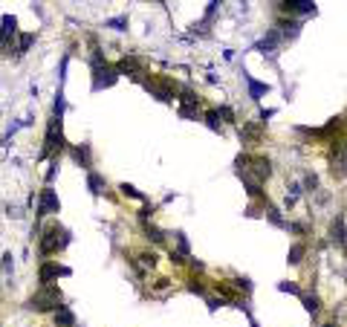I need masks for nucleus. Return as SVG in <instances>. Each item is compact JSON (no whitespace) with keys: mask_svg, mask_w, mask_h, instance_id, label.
Here are the masks:
<instances>
[{"mask_svg":"<svg viewBox=\"0 0 347 327\" xmlns=\"http://www.w3.org/2000/svg\"><path fill=\"white\" fill-rule=\"evenodd\" d=\"M116 70L122 72V75H131V78H139V81H142V75H139V72H142V64L136 61V58H122V61L116 64Z\"/></svg>","mask_w":347,"mask_h":327,"instance_id":"2eb2a0df","label":"nucleus"},{"mask_svg":"<svg viewBox=\"0 0 347 327\" xmlns=\"http://www.w3.org/2000/svg\"><path fill=\"white\" fill-rule=\"evenodd\" d=\"M269 116H275V110H272V107H266V110H261V122H266Z\"/></svg>","mask_w":347,"mask_h":327,"instance_id":"ea45409f","label":"nucleus"},{"mask_svg":"<svg viewBox=\"0 0 347 327\" xmlns=\"http://www.w3.org/2000/svg\"><path fill=\"white\" fill-rule=\"evenodd\" d=\"M55 327H75V316H72V310L67 304L61 310H55Z\"/></svg>","mask_w":347,"mask_h":327,"instance_id":"f3484780","label":"nucleus"},{"mask_svg":"<svg viewBox=\"0 0 347 327\" xmlns=\"http://www.w3.org/2000/svg\"><path fill=\"white\" fill-rule=\"evenodd\" d=\"M301 191H304V185H301V183H292V185H289V194H286V206H295V200L301 197Z\"/></svg>","mask_w":347,"mask_h":327,"instance_id":"c756f323","label":"nucleus"},{"mask_svg":"<svg viewBox=\"0 0 347 327\" xmlns=\"http://www.w3.org/2000/svg\"><path fill=\"white\" fill-rule=\"evenodd\" d=\"M26 307L35 310V313H55V310L64 307V296H61V290H58L55 284H44L41 290L26 301Z\"/></svg>","mask_w":347,"mask_h":327,"instance_id":"f257e3e1","label":"nucleus"},{"mask_svg":"<svg viewBox=\"0 0 347 327\" xmlns=\"http://www.w3.org/2000/svg\"><path fill=\"white\" fill-rule=\"evenodd\" d=\"M15 35H18V18L15 15H3L0 18V47H12Z\"/></svg>","mask_w":347,"mask_h":327,"instance_id":"1a4fd4ad","label":"nucleus"},{"mask_svg":"<svg viewBox=\"0 0 347 327\" xmlns=\"http://www.w3.org/2000/svg\"><path fill=\"white\" fill-rule=\"evenodd\" d=\"M72 240V235L64 229V226L58 223H52L44 229V235H41V255H52V252H61V249H67Z\"/></svg>","mask_w":347,"mask_h":327,"instance_id":"f03ea898","label":"nucleus"},{"mask_svg":"<svg viewBox=\"0 0 347 327\" xmlns=\"http://www.w3.org/2000/svg\"><path fill=\"white\" fill-rule=\"evenodd\" d=\"M180 119H200L203 113H200V104H180Z\"/></svg>","mask_w":347,"mask_h":327,"instance_id":"b1692460","label":"nucleus"},{"mask_svg":"<svg viewBox=\"0 0 347 327\" xmlns=\"http://www.w3.org/2000/svg\"><path fill=\"white\" fill-rule=\"evenodd\" d=\"M153 212H156V206H153V203H145L142 209H139V220H142V223H148V217H153Z\"/></svg>","mask_w":347,"mask_h":327,"instance_id":"2f4dec72","label":"nucleus"},{"mask_svg":"<svg viewBox=\"0 0 347 327\" xmlns=\"http://www.w3.org/2000/svg\"><path fill=\"white\" fill-rule=\"evenodd\" d=\"M188 290H191V293H197V296H205V287L200 284V281H194V278L188 281Z\"/></svg>","mask_w":347,"mask_h":327,"instance_id":"c9c22d12","label":"nucleus"},{"mask_svg":"<svg viewBox=\"0 0 347 327\" xmlns=\"http://www.w3.org/2000/svg\"><path fill=\"white\" fill-rule=\"evenodd\" d=\"M119 191H122L124 197H131V200H139V203H145V194L136 188V185H131V183H122V185H119Z\"/></svg>","mask_w":347,"mask_h":327,"instance_id":"393cba45","label":"nucleus"},{"mask_svg":"<svg viewBox=\"0 0 347 327\" xmlns=\"http://www.w3.org/2000/svg\"><path fill=\"white\" fill-rule=\"evenodd\" d=\"M70 156H72L78 165H81L84 171H90V165H93V148H90L87 142H84V145H72V148H70Z\"/></svg>","mask_w":347,"mask_h":327,"instance_id":"f8f14e48","label":"nucleus"},{"mask_svg":"<svg viewBox=\"0 0 347 327\" xmlns=\"http://www.w3.org/2000/svg\"><path fill=\"white\" fill-rule=\"evenodd\" d=\"M217 113H220L223 125H232V122H235V110H232V107H217Z\"/></svg>","mask_w":347,"mask_h":327,"instance_id":"473e14b6","label":"nucleus"},{"mask_svg":"<svg viewBox=\"0 0 347 327\" xmlns=\"http://www.w3.org/2000/svg\"><path fill=\"white\" fill-rule=\"evenodd\" d=\"M139 258H142V264H145V266H153V264H156V255H153V252H151V255L145 252V255H139Z\"/></svg>","mask_w":347,"mask_h":327,"instance_id":"58836bf2","label":"nucleus"},{"mask_svg":"<svg viewBox=\"0 0 347 327\" xmlns=\"http://www.w3.org/2000/svg\"><path fill=\"white\" fill-rule=\"evenodd\" d=\"M61 148H64V133H61V128H55V122H52L47 136H44V148H41V153H38V159H50V156H55ZM55 159H58V156H55Z\"/></svg>","mask_w":347,"mask_h":327,"instance_id":"7ed1b4c3","label":"nucleus"},{"mask_svg":"<svg viewBox=\"0 0 347 327\" xmlns=\"http://www.w3.org/2000/svg\"><path fill=\"white\" fill-rule=\"evenodd\" d=\"M119 75L122 72L116 70V67H110V64H99V67H93V90H107V87H113V84L119 81Z\"/></svg>","mask_w":347,"mask_h":327,"instance_id":"20e7f679","label":"nucleus"},{"mask_svg":"<svg viewBox=\"0 0 347 327\" xmlns=\"http://www.w3.org/2000/svg\"><path fill=\"white\" fill-rule=\"evenodd\" d=\"M3 269H6V272H12V255H3Z\"/></svg>","mask_w":347,"mask_h":327,"instance_id":"a19ab883","label":"nucleus"},{"mask_svg":"<svg viewBox=\"0 0 347 327\" xmlns=\"http://www.w3.org/2000/svg\"><path fill=\"white\" fill-rule=\"evenodd\" d=\"M104 26H110V29H116V32H124V29H127V15L110 18V21H104Z\"/></svg>","mask_w":347,"mask_h":327,"instance_id":"cd10ccee","label":"nucleus"},{"mask_svg":"<svg viewBox=\"0 0 347 327\" xmlns=\"http://www.w3.org/2000/svg\"><path fill=\"white\" fill-rule=\"evenodd\" d=\"M205 304H208V310H211V313H214L217 307H223L226 301H223V298H208V301H205Z\"/></svg>","mask_w":347,"mask_h":327,"instance_id":"4c0bfd02","label":"nucleus"},{"mask_svg":"<svg viewBox=\"0 0 347 327\" xmlns=\"http://www.w3.org/2000/svg\"><path fill=\"white\" fill-rule=\"evenodd\" d=\"M55 174H58V159H52L50 171H47V185H52V180H55Z\"/></svg>","mask_w":347,"mask_h":327,"instance_id":"e433bc0d","label":"nucleus"},{"mask_svg":"<svg viewBox=\"0 0 347 327\" xmlns=\"http://www.w3.org/2000/svg\"><path fill=\"white\" fill-rule=\"evenodd\" d=\"M281 44H284L281 32H278V29H269V32H266V38H261V41L255 44V50L261 52V55H266L269 61H275L278 52H281Z\"/></svg>","mask_w":347,"mask_h":327,"instance_id":"423d86ee","label":"nucleus"},{"mask_svg":"<svg viewBox=\"0 0 347 327\" xmlns=\"http://www.w3.org/2000/svg\"><path fill=\"white\" fill-rule=\"evenodd\" d=\"M87 188H90L93 194H102L104 188H107V183H104L102 174H96V171H87Z\"/></svg>","mask_w":347,"mask_h":327,"instance_id":"aec40b11","label":"nucleus"},{"mask_svg":"<svg viewBox=\"0 0 347 327\" xmlns=\"http://www.w3.org/2000/svg\"><path fill=\"white\" fill-rule=\"evenodd\" d=\"M145 226V235H148V240H153V243H162L165 240V232L162 229H156L153 223H142Z\"/></svg>","mask_w":347,"mask_h":327,"instance_id":"a878e982","label":"nucleus"},{"mask_svg":"<svg viewBox=\"0 0 347 327\" xmlns=\"http://www.w3.org/2000/svg\"><path fill=\"white\" fill-rule=\"evenodd\" d=\"M240 139H243L246 145H255L257 139H261V125H255V122H243V128H240Z\"/></svg>","mask_w":347,"mask_h":327,"instance_id":"dca6fc26","label":"nucleus"},{"mask_svg":"<svg viewBox=\"0 0 347 327\" xmlns=\"http://www.w3.org/2000/svg\"><path fill=\"white\" fill-rule=\"evenodd\" d=\"M55 122H61V116H64V110H67V99H64V87L58 84V93H55Z\"/></svg>","mask_w":347,"mask_h":327,"instance_id":"5701e85b","label":"nucleus"},{"mask_svg":"<svg viewBox=\"0 0 347 327\" xmlns=\"http://www.w3.org/2000/svg\"><path fill=\"white\" fill-rule=\"evenodd\" d=\"M275 26H278V32H281L284 41H295L298 35H301V21H298V18H284V21H278Z\"/></svg>","mask_w":347,"mask_h":327,"instance_id":"9b49d317","label":"nucleus"},{"mask_svg":"<svg viewBox=\"0 0 347 327\" xmlns=\"http://www.w3.org/2000/svg\"><path fill=\"white\" fill-rule=\"evenodd\" d=\"M232 284H235L237 290H243L246 296H249V293H252V281H249V278H240V275H237L235 281H232Z\"/></svg>","mask_w":347,"mask_h":327,"instance_id":"72a5a7b5","label":"nucleus"},{"mask_svg":"<svg viewBox=\"0 0 347 327\" xmlns=\"http://www.w3.org/2000/svg\"><path fill=\"white\" fill-rule=\"evenodd\" d=\"M330 237H333L336 246L344 249V255H347V229H344V220H341V217H336V220L330 223Z\"/></svg>","mask_w":347,"mask_h":327,"instance_id":"4468645a","label":"nucleus"},{"mask_svg":"<svg viewBox=\"0 0 347 327\" xmlns=\"http://www.w3.org/2000/svg\"><path fill=\"white\" fill-rule=\"evenodd\" d=\"M304 188L307 191H318V177L316 174H304Z\"/></svg>","mask_w":347,"mask_h":327,"instance_id":"f704fd0d","label":"nucleus"},{"mask_svg":"<svg viewBox=\"0 0 347 327\" xmlns=\"http://www.w3.org/2000/svg\"><path fill=\"white\" fill-rule=\"evenodd\" d=\"M58 275L70 278L72 269H70V266H61V264H52V261H44L41 269H38V281H41V287L44 284H52V278H58Z\"/></svg>","mask_w":347,"mask_h":327,"instance_id":"6e6552de","label":"nucleus"},{"mask_svg":"<svg viewBox=\"0 0 347 327\" xmlns=\"http://www.w3.org/2000/svg\"><path fill=\"white\" fill-rule=\"evenodd\" d=\"M301 301H304V307H307V313H313V316H318V310H321V304H318V298L316 296H301Z\"/></svg>","mask_w":347,"mask_h":327,"instance_id":"c85d7f7f","label":"nucleus"},{"mask_svg":"<svg viewBox=\"0 0 347 327\" xmlns=\"http://www.w3.org/2000/svg\"><path fill=\"white\" fill-rule=\"evenodd\" d=\"M266 220H269V223H272V226H278V229H286V220H284V215L278 212L275 206H269V203H266Z\"/></svg>","mask_w":347,"mask_h":327,"instance_id":"4be33fe9","label":"nucleus"},{"mask_svg":"<svg viewBox=\"0 0 347 327\" xmlns=\"http://www.w3.org/2000/svg\"><path fill=\"white\" fill-rule=\"evenodd\" d=\"M145 90L151 93L153 99H159V102H174V93H177V84L171 81H159V78H142Z\"/></svg>","mask_w":347,"mask_h":327,"instance_id":"0eeeda50","label":"nucleus"},{"mask_svg":"<svg viewBox=\"0 0 347 327\" xmlns=\"http://www.w3.org/2000/svg\"><path fill=\"white\" fill-rule=\"evenodd\" d=\"M243 78H246V84H249V99H255V102H261L266 93L272 90V87H269L266 81H257V78H252V75H249L246 70H243Z\"/></svg>","mask_w":347,"mask_h":327,"instance_id":"ddd939ff","label":"nucleus"},{"mask_svg":"<svg viewBox=\"0 0 347 327\" xmlns=\"http://www.w3.org/2000/svg\"><path fill=\"white\" fill-rule=\"evenodd\" d=\"M203 122L208 125L214 133H223L226 131V125H223V119H220V113H217V110H205L203 113Z\"/></svg>","mask_w":347,"mask_h":327,"instance_id":"a211bd4d","label":"nucleus"},{"mask_svg":"<svg viewBox=\"0 0 347 327\" xmlns=\"http://www.w3.org/2000/svg\"><path fill=\"white\" fill-rule=\"evenodd\" d=\"M304 255H307V243H304V240H298V243L289 246V255H286V261L295 266V264H301V261H304Z\"/></svg>","mask_w":347,"mask_h":327,"instance_id":"6ab92c4d","label":"nucleus"},{"mask_svg":"<svg viewBox=\"0 0 347 327\" xmlns=\"http://www.w3.org/2000/svg\"><path fill=\"white\" fill-rule=\"evenodd\" d=\"M174 237H177V252H180L183 258H188V255H191V246H188V237H185L183 232H177Z\"/></svg>","mask_w":347,"mask_h":327,"instance_id":"bb28decb","label":"nucleus"},{"mask_svg":"<svg viewBox=\"0 0 347 327\" xmlns=\"http://www.w3.org/2000/svg\"><path fill=\"white\" fill-rule=\"evenodd\" d=\"M278 290H281V293H292V296H304V293H301V287L298 284H292V281H281V284H278Z\"/></svg>","mask_w":347,"mask_h":327,"instance_id":"7c9ffc66","label":"nucleus"},{"mask_svg":"<svg viewBox=\"0 0 347 327\" xmlns=\"http://www.w3.org/2000/svg\"><path fill=\"white\" fill-rule=\"evenodd\" d=\"M281 12H286V15H316V3L313 0H284L281 3Z\"/></svg>","mask_w":347,"mask_h":327,"instance_id":"9d476101","label":"nucleus"},{"mask_svg":"<svg viewBox=\"0 0 347 327\" xmlns=\"http://www.w3.org/2000/svg\"><path fill=\"white\" fill-rule=\"evenodd\" d=\"M61 212V200L55 194V188L52 185H44L41 188V197H38V217H47V215H58Z\"/></svg>","mask_w":347,"mask_h":327,"instance_id":"39448f33","label":"nucleus"},{"mask_svg":"<svg viewBox=\"0 0 347 327\" xmlns=\"http://www.w3.org/2000/svg\"><path fill=\"white\" fill-rule=\"evenodd\" d=\"M32 44H35V32H23V35H18V47H15V50H18V58L29 52Z\"/></svg>","mask_w":347,"mask_h":327,"instance_id":"412c9836","label":"nucleus"}]
</instances>
